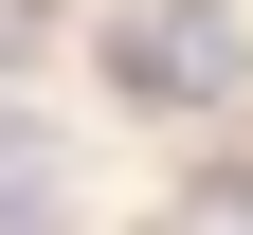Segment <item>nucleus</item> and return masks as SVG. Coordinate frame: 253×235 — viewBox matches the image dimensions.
I'll list each match as a JSON object with an SVG mask.
<instances>
[{"instance_id":"nucleus-1","label":"nucleus","mask_w":253,"mask_h":235,"mask_svg":"<svg viewBox=\"0 0 253 235\" xmlns=\"http://www.w3.org/2000/svg\"><path fill=\"white\" fill-rule=\"evenodd\" d=\"M90 73H109L145 127H199V109L253 91V37H235V0H126L109 37H90Z\"/></svg>"}]
</instances>
